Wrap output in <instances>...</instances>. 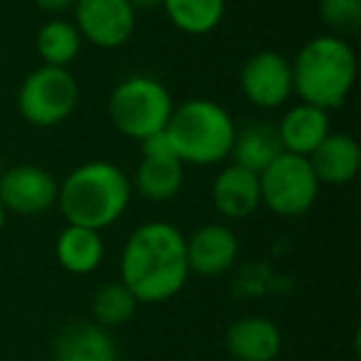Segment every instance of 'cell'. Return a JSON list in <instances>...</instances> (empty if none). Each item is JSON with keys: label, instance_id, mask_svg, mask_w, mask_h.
<instances>
[{"label": "cell", "instance_id": "2e32d148", "mask_svg": "<svg viewBox=\"0 0 361 361\" xmlns=\"http://www.w3.org/2000/svg\"><path fill=\"white\" fill-rule=\"evenodd\" d=\"M55 361H119V346L109 329L94 322L70 324L60 331L52 349Z\"/></svg>", "mask_w": 361, "mask_h": 361}, {"label": "cell", "instance_id": "7a4b0ae2", "mask_svg": "<svg viewBox=\"0 0 361 361\" xmlns=\"http://www.w3.org/2000/svg\"><path fill=\"white\" fill-rule=\"evenodd\" d=\"M131 198L134 188L129 173L109 159H92L60 180L57 208L72 226L102 233L124 218Z\"/></svg>", "mask_w": 361, "mask_h": 361}, {"label": "cell", "instance_id": "5bb4252c", "mask_svg": "<svg viewBox=\"0 0 361 361\" xmlns=\"http://www.w3.org/2000/svg\"><path fill=\"white\" fill-rule=\"evenodd\" d=\"M310 164L322 186L341 188L354 183L361 171V146L346 131H331L310 156Z\"/></svg>", "mask_w": 361, "mask_h": 361}, {"label": "cell", "instance_id": "8992f818", "mask_svg": "<svg viewBox=\"0 0 361 361\" xmlns=\"http://www.w3.org/2000/svg\"><path fill=\"white\" fill-rule=\"evenodd\" d=\"M80 97V82L70 67L40 65L20 82L16 106L25 124L35 129H55L75 114Z\"/></svg>", "mask_w": 361, "mask_h": 361}, {"label": "cell", "instance_id": "603a6c76", "mask_svg": "<svg viewBox=\"0 0 361 361\" xmlns=\"http://www.w3.org/2000/svg\"><path fill=\"white\" fill-rule=\"evenodd\" d=\"M317 16L326 32L349 40L361 30V0H319Z\"/></svg>", "mask_w": 361, "mask_h": 361}, {"label": "cell", "instance_id": "4fadbf2b", "mask_svg": "<svg viewBox=\"0 0 361 361\" xmlns=\"http://www.w3.org/2000/svg\"><path fill=\"white\" fill-rule=\"evenodd\" d=\"M223 346L235 361H275L282 354L285 336L275 319L262 314L238 317L223 334Z\"/></svg>", "mask_w": 361, "mask_h": 361}, {"label": "cell", "instance_id": "3957f363", "mask_svg": "<svg viewBox=\"0 0 361 361\" xmlns=\"http://www.w3.org/2000/svg\"><path fill=\"white\" fill-rule=\"evenodd\" d=\"M290 62L297 99L324 111L344 106L359 72L356 52L346 37L331 32L310 37Z\"/></svg>", "mask_w": 361, "mask_h": 361}, {"label": "cell", "instance_id": "9c48e42d", "mask_svg": "<svg viewBox=\"0 0 361 361\" xmlns=\"http://www.w3.org/2000/svg\"><path fill=\"white\" fill-rule=\"evenodd\" d=\"M238 85H240L243 97L255 109H282L295 97L290 57L277 50H257L243 62Z\"/></svg>", "mask_w": 361, "mask_h": 361}, {"label": "cell", "instance_id": "8fae6325", "mask_svg": "<svg viewBox=\"0 0 361 361\" xmlns=\"http://www.w3.org/2000/svg\"><path fill=\"white\" fill-rule=\"evenodd\" d=\"M186 257L191 275L223 277L240 262V240L228 223H206L186 235Z\"/></svg>", "mask_w": 361, "mask_h": 361}, {"label": "cell", "instance_id": "ffe728a7", "mask_svg": "<svg viewBox=\"0 0 361 361\" xmlns=\"http://www.w3.org/2000/svg\"><path fill=\"white\" fill-rule=\"evenodd\" d=\"M228 0H161V11L183 35L203 37L223 25Z\"/></svg>", "mask_w": 361, "mask_h": 361}, {"label": "cell", "instance_id": "ba28073f", "mask_svg": "<svg viewBox=\"0 0 361 361\" xmlns=\"http://www.w3.org/2000/svg\"><path fill=\"white\" fill-rule=\"evenodd\" d=\"M139 13L129 0H75L72 23L82 40L99 50H119L134 37Z\"/></svg>", "mask_w": 361, "mask_h": 361}, {"label": "cell", "instance_id": "4316f807", "mask_svg": "<svg viewBox=\"0 0 361 361\" xmlns=\"http://www.w3.org/2000/svg\"><path fill=\"white\" fill-rule=\"evenodd\" d=\"M6 169H8V161H6V156L0 154V176L6 173Z\"/></svg>", "mask_w": 361, "mask_h": 361}, {"label": "cell", "instance_id": "5b68a950", "mask_svg": "<svg viewBox=\"0 0 361 361\" xmlns=\"http://www.w3.org/2000/svg\"><path fill=\"white\" fill-rule=\"evenodd\" d=\"M171 90L151 75H129L114 85L106 99V116L121 136L141 144L151 134L166 129L173 114Z\"/></svg>", "mask_w": 361, "mask_h": 361}, {"label": "cell", "instance_id": "ac0fdd59", "mask_svg": "<svg viewBox=\"0 0 361 361\" xmlns=\"http://www.w3.org/2000/svg\"><path fill=\"white\" fill-rule=\"evenodd\" d=\"M106 255L104 238L99 231L65 223L55 240V260L70 275H92L102 267Z\"/></svg>", "mask_w": 361, "mask_h": 361}, {"label": "cell", "instance_id": "cb8c5ba5", "mask_svg": "<svg viewBox=\"0 0 361 361\" xmlns=\"http://www.w3.org/2000/svg\"><path fill=\"white\" fill-rule=\"evenodd\" d=\"M35 8L40 13L50 18H65L67 13H72V6H75V0H32Z\"/></svg>", "mask_w": 361, "mask_h": 361}, {"label": "cell", "instance_id": "6da1fadb", "mask_svg": "<svg viewBox=\"0 0 361 361\" xmlns=\"http://www.w3.org/2000/svg\"><path fill=\"white\" fill-rule=\"evenodd\" d=\"M186 235L169 221H146L124 240L119 280L139 305H164L188 285Z\"/></svg>", "mask_w": 361, "mask_h": 361}, {"label": "cell", "instance_id": "7402d4cb", "mask_svg": "<svg viewBox=\"0 0 361 361\" xmlns=\"http://www.w3.org/2000/svg\"><path fill=\"white\" fill-rule=\"evenodd\" d=\"M136 310H139V302L121 280L104 282L92 295V319L104 329L129 324L134 319Z\"/></svg>", "mask_w": 361, "mask_h": 361}, {"label": "cell", "instance_id": "7c38bea8", "mask_svg": "<svg viewBox=\"0 0 361 361\" xmlns=\"http://www.w3.org/2000/svg\"><path fill=\"white\" fill-rule=\"evenodd\" d=\"M211 203L223 221H245L260 211V176L238 164H223L211 183Z\"/></svg>", "mask_w": 361, "mask_h": 361}, {"label": "cell", "instance_id": "52a82bcc", "mask_svg": "<svg viewBox=\"0 0 361 361\" xmlns=\"http://www.w3.org/2000/svg\"><path fill=\"white\" fill-rule=\"evenodd\" d=\"M260 201L277 218H302L319 201L317 180L307 156L282 151L265 171H260Z\"/></svg>", "mask_w": 361, "mask_h": 361}, {"label": "cell", "instance_id": "484cf974", "mask_svg": "<svg viewBox=\"0 0 361 361\" xmlns=\"http://www.w3.org/2000/svg\"><path fill=\"white\" fill-rule=\"evenodd\" d=\"M6 218H8V213H6V208L0 206V233H3V228H6Z\"/></svg>", "mask_w": 361, "mask_h": 361}, {"label": "cell", "instance_id": "277c9868", "mask_svg": "<svg viewBox=\"0 0 361 361\" xmlns=\"http://www.w3.org/2000/svg\"><path fill=\"white\" fill-rule=\"evenodd\" d=\"M238 124L233 114L216 99L193 97L173 106L166 136L183 166L211 169L231 159Z\"/></svg>", "mask_w": 361, "mask_h": 361}, {"label": "cell", "instance_id": "d4e9b609", "mask_svg": "<svg viewBox=\"0 0 361 361\" xmlns=\"http://www.w3.org/2000/svg\"><path fill=\"white\" fill-rule=\"evenodd\" d=\"M131 8L136 13H154V11H161V0H129Z\"/></svg>", "mask_w": 361, "mask_h": 361}, {"label": "cell", "instance_id": "e0dca14e", "mask_svg": "<svg viewBox=\"0 0 361 361\" xmlns=\"http://www.w3.org/2000/svg\"><path fill=\"white\" fill-rule=\"evenodd\" d=\"M131 188L149 203H171L186 183V166L180 164L176 156H141L134 169Z\"/></svg>", "mask_w": 361, "mask_h": 361}, {"label": "cell", "instance_id": "9a60e30c", "mask_svg": "<svg viewBox=\"0 0 361 361\" xmlns=\"http://www.w3.org/2000/svg\"><path fill=\"white\" fill-rule=\"evenodd\" d=\"M277 136H280L282 151L297 156H310L326 136L331 134L329 111L319 109L307 102L287 106L285 114L275 124Z\"/></svg>", "mask_w": 361, "mask_h": 361}, {"label": "cell", "instance_id": "44dd1931", "mask_svg": "<svg viewBox=\"0 0 361 361\" xmlns=\"http://www.w3.org/2000/svg\"><path fill=\"white\" fill-rule=\"evenodd\" d=\"M82 47H85V40L75 23L67 18H50L35 32V52L42 65L72 67V62L82 55Z\"/></svg>", "mask_w": 361, "mask_h": 361}, {"label": "cell", "instance_id": "d6986e66", "mask_svg": "<svg viewBox=\"0 0 361 361\" xmlns=\"http://www.w3.org/2000/svg\"><path fill=\"white\" fill-rule=\"evenodd\" d=\"M282 154L280 136H277L275 124L267 121H250L245 126H238L235 139H233L231 159L233 164L243 166L247 171H265L277 156Z\"/></svg>", "mask_w": 361, "mask_h": 361}, {"label": "cell", "instance_id": "30bf717a", "mask_svg": "<svg viewBox=\"0 0 361 361\" xmlns=\"http://www.w3.org/2000/svg\"><path fill=\"white\" fill-rule=\"evenodd\" d=\"M60 178L45 166L16 164L0 176V206L6 213L35 218L57 208Z\"/></svg>", "mask_w": 361, "mask_h": 361}]
</instances>
